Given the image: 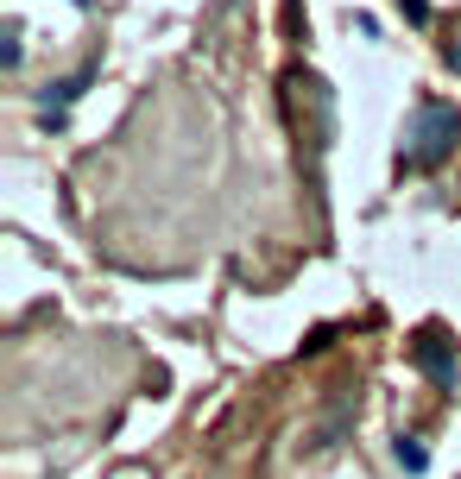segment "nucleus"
<instances>
[{
  "label": "nucleus",
  "instance_id": "1",
  "mask_svg": "<svg viewBox=\"0 0 461 479\" xmlns=\"http://www.w3.org/2000/svg\"><path fill=\"white\" fill-rule=\"evenodd\" d=\"M456 132H461V114L443 108V102H417V126H411V145H405V164H443L456 152Z\"/></svg>",
  "mask_w": 461,
  "mask_h": 479
},
{
  "label": "nucleus",
  "instance_id": "2",
  "mask_svg": "<svg viewBox=\"0 0 461 479\" xmlns=\"http://www.w3.org/2000/svg\"><path fill=\"white\" fill-rule=\"evenodd\" d=\"M417 366H424L436 385H449V378H456V347H449L436 328H424V335H417Z\"/></svg>",
  "mask_w": 461,
  "mask_h": 479
},
{
  "label": "nucleus",
  "instance_id": "3",
  "mask_svg": "<svg viewBox=\"0 0 461 479\" xmlns=\"http://www.w3.org/2000/svg\"><path fill=\"white\" fill-rule=\"evenodd\" d=\"M89 76H95V70H76L70 83H51V89H44V126H64V108L89 89Z\"/></svg>",
  "mask_w": 461,
  "mask_h": 479
},
{
  "label": "nucleus",
  "instance_id": "4",
  "mask_svg": "<svg viewBox=\"0 0 461 479\" xmlns=\"http://www.w3.org/2000/svg\"><path fill=\"white\" fill-rule=\"evenodd\" d=\"M398 467H405V474H424V467H430V455H424V442H417V435H405V442H398Z\"/></svg>",
  "mask_w": 461,
  "mask_h": 479
},
{
  "label": "nucleus",
  "instance_id": "5",
  "mask_svg": "<svg viewBox=\"0 0 461 479\" xmlns=\"http://www.w3.org/2000/svg\"><path fill=\"white\" fill-rule=\"evenodd\" d=\"M405 13H411V19H430V6H424V0H405Z\"/></svg>",
  "mask_w": 461,
  "mask_h": 479
}]
</instances>
